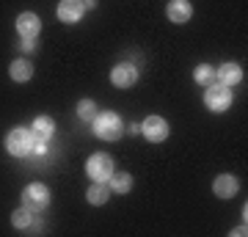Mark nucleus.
<instances>
[{
    "mask_svg": "<svg viewBox=\"0 0 248 237\" xmlns=\"http://www.w3.org/2000/svg\"><path fill=\"white\" fill-rule=\"evenodd\" d=\"M204 105H207V111H213V113H223V111H229V105H232V88L221 86V83L215 80L213 86H207Z\"/></svg>",
    "mask_w": 248,
    "mask_h": 237,
    "instance_id": "nucleus-4",
    "label": "nucleus"
},
{
    "mask_svg": "<svg viewBox=\"0 0 248 237\" xmlns=\"http://www.w3.org/2000/svg\"><path fill=\"white\" fill-rule=\"evenodd\" d=\"M124 132H133V135H138V132H141V124H130V127H124Z\"/></svg>",
    "mask_w": 248,
    "mask_h": 237,
    "instance_id": "nucleus-21",
    "label": "nucleus"
},
{
    "mask_svg": "<svg viewBox=\"0 0 248 237\" xmlns=\"http://www.w3.org/2000/svg\"><path fill=\"white\" fill-rule=\"evenodd\" d=\"M108 182H110L108 188H110L113 193H127V190L133 188V176H130V174H116V171H113V176H110Z\"/></svg>",
    "mask_w": 248,
    "mask_h": 237,
    "instance_id": "nucleus-18",
    "label": "nucleus"
},
{
    "mask_svg": "<svg viewBox=\"0 0 248 237\" xmlns=\"http://www.w3.org/2000/svg\"><path fill=\"white\" fill-rule=\"evenodd\" d=\"M22 204H25L28 210L33 212H42L50 207V188L42 182H31L25 185V190H22Z\"/></svg>",
    "mask_w": 248,
    "mask_h": 237,
    "instance_id": "nucleus-3",
    "label": "nucleus"
},
{
    "mask_svg": "<svg viewBox=\"0 0 248 237\" xmlns=\"http://www.w3.org/2000/svg\"><path fill=\"white\" fill-rule=\"evenodd\" d=\"M113 171H116L113 158H110V155H102V152L91 155L89 163H86V174H89L94 182H108V179L113 176Z\"/></svg>",
    "mask_w": 248,
    "mask_h": 237,
    "instance_id": "nucleus-5",
    "label": "nucleus"
},
{
    "mask_svg": "<svg viewBox=\"0 0 248 237\" xmlns=\"http://www.w3.org/2000/svg\"><path fill=\"white\" fill-rule=\"evenodd\" d=\"M17 31H19V39H36L39 31H42V19L36 17L33 11H22L17 17Z\"/></svg>",
    "mask_w": 248,
    "mask_h": 237,
    "instance_id": "nucleus-10",
    "label": "nucleus"
},
{
    "mask_svg": "<svg viewBox=\"0 0 248 237\" xmlns=\"http://www.w3.org/2000/svg\"><path fill=\"white\" fill-rule=\"evenodd\" d=\"M215 80H218L221 86H226V88L237 86L240 80H243V69H240V63H234V61L223 63L221 69H215Z\"/></svg>",
    "mask_w": 248,
    "mask_h": 237,
    "instance_id": "nucleus-12",
    "label": "nucleus"
},
{
    "mask_svg": "<svg viewBox=\"0 0 248 237\" xmlns=\"http://www.w3.org/2000/svg\"><path fill=\"white\" fill-rule=\"evenodd\" d=\"M9 75H11V80H17V83H28V80L33 78V63L25 61V58H17V61L9 66Z\"/></svg>",
    "mask_w": 248,
    "mask_h": 237,
    "instance_id": "nucleus-14",
    "label": "nucleus"
},
{
    "mask_svg": "<svg viewBox=\"0 0 248 237\" xmlns=\"http://www.w3.org/2000/svg\"><path fill=\"white\" fill-rule=\"evenodd\" d=\"M11 223H14V229H22V232H25V229L33 223V210H28L25 204H22L19 210L11 212Z\"/></svg>",
    "mask_w": 248,
    "mask_h": 237,
    "instance_id": "nucleus-17",
    "label": "nucleus"
},
{
    "mask_svg": "<svg viewBox=\"0 0 248 237\" xmlns=\"http://www.w3.org/2000/svg\"><path fill=\"white\" fill-rule=\"evenodd\" d=\"M83 11H86L83 0H61V3H58V9H55V14H58V19H61V22L75 25V22H80V19H83Z\"/></svg>",
    "mask_w": 248,
    "mask_h": 237,
    "instance_id": "nucleus-8",
    "label": "nucleus"
},
{
    "mask_svg": "<svg viewBox=\"0 0 248 237\" xmlns=\"http://www.w3.org/2000/svg\"><path fill=\"white\" fill-rule=\"evenodd\" d=\"M75 111H78L80 122H94V116H97V105H94V99H80Z\"/></svg>",
    "mask_w": 248,
    "mask_h": 237,
    "instance_id": "nucleus-19",
    "label": "nucleus"
},
{
    "mask_svg": "<svg viewBox=\"0 0 248 237\" xmlns=\"http://www.w3.org/2000/svg\"><path fill=\"white\" fill-rule=\"evenodd\" d=\"M240 190V182L234 174H218L213 179V193L218 199H232V196H237Z\"/></svg>",
    "mask_w": 248,
    "mask_h": 237,
    "instance_id": "nucleus-9",
    "label": "nucleus"
},
{
    "mask_svg": "<svg viewBox=\"0 0 248 237\" xmlns=\"http://www.w3.org/2000/svg\"><path fill=\"white\" fill-rule=\"evenodd\" d=\"M193 80L199 83V86H213L215 83V66H210V63H199L193 69Z\"/></svg>",
    "mask_w": 248,
    "mask_h": 237,
    "instance_id": "nucleus-16",
    "label": "nucleus"
},
{
    "mask_svg": "<svg viewBox=\"0 0 248 237\" xmlns=\"http://www.w3.org/2000/svg\"><path fill=\"white\" fill-rule=\"evenodd\" d=\"M166 14H169L171 22H177V25H185L187 19L193 17V6H190L187 0H169V6H166Z\"/></svg>",
    "mask_w": 248,
    "mask_h": 237,
    "instance_id": "nucleus-11",
    "label": "nucleus"
},
{
    "mask_svg": "<svg viewBox=\"0 0 248 237\" xmlns=\"http://www.w3.org/2000/svg\"><path fill=\"white\" fill-rule=\"evenodd\" d=\"M17 47L22 50V53H33V50H36V39H19Z\"/></svg>",
    "mask_w": 248,
    "mask_h": 237,
    "instance_id": "nucleus-20",
    "label": "nucleus"
},
{
    "mask_svg": "<svg viewBox=\"0 0 248 237\" xmlns=\"http://www.w3.org/2000/svg\"><path fill=\"white\" fill-rule=\"evenodd\" d=\"M110 83L116 88H133L138 83V66H133V63H116L110 69Z\"/></svg>",
    "mask_w": 248,
    "mask_h": 237,
    "instance_id": "nucleus-7",
    "label": "nucleus"
},
{
    "mask_svg": "<svg viewBox=\"0 0 248 237\" xmlns=\"http://www.w3.org/2000/svg\"><path fill=\"white\" fill-rule=\"evenodd\" d=\"M33 130H28V127H14V130L6 135V149L9 155L14 158H28V155H33Z\"/></svg>",
    "mask_w": 248,
    "mask_h": 237,
    "instance_id": "nucleus-2",
    "label": "nucleus"
},
{
    "mask_svg": "<svg viewBox=\"0 0 248 237\" xmlns=\"http://www.w3.org/2000/svg\"><path fill=\"white\" fill-rule=\"evenodd\" d=\"M86 199H89V204H94V207H102V204L110 199V188H108V182H94L86 190Z\"/></svg>",
    "mask_w": 248,
    "mask_h": 237,
    "instance_id": "nucleus-15",
    "label": "nucleus"
},
{
    "mask_svg": "<svg viewBox=\"0 0 248 237\" xmlns=\"http://www.w3.org/2000/svg\"><path fill=\"white\" fill-rule=\"evenodd\" d=\"M83 6H86V9H94V6H97V0H83Z\"/></svg>",
    "mask_w": 248,
    "mask_h": 237,
    "instance_id": "nucleus-23",
    "label": "nucleus"
},
{
    "mask_svg": "<svg viewBox=\"0 0 248 237\" xmlns=\"http://www.w3.org/2000/svg\"><path fill=\"white\" fill-rule=\"evenodd\" d=\"M31 130H33V135L39 141H47V143H50V138H53V132H55V122L50 116H36Z\"/></svg>",
    "mask_w": 248,
    "mask_h": 237,
    "instance_id": "nucleus-13",
    "label": "nucleus"
},
{
    "mask_svg": "<svg viewBox=\"0 0 248 237\" xmlns=\"http://www.w3.org/2000/svg\"><path fill=\"white\" fill-rule=\"evenodd\" d=\"M141 135L152 143H163L169 138V122L163 116H146L141 122Z\"/></svg>",
    "mask_w": 248,
    "mask_h": 237,
    "instance_id": "nucleus-6",
    "label": "nucleus"
},
{
    "mask_svg": "<svg viewBox=\"0 0 248 237\" xmlns=\"http://www.w3.org/2000/svg\"><path fill=\"white\" fill-rule=\"evenodd\" d=\"M232 235H234V237H240V235L246 237V223H243V226H237V229H232Z\"/></svg>",
    "mask_w": 248,
    "mask_h": 237,
    "instance_id": "nucleus-22",
    "label": "nucleus"
},
{
    "mask_svg": "<svg viewBox=\"0 0 248 237\" xmlns=\"http://www.w3.org/2000/svg\"><path fill=\"white\" fill-rule=\"evenodd\" d=\"M91 127H94V135L102 141H119L124 135V122L116 111H102V113H97L94 122H91Z\"/></svg>",
    "mask_w": 248,
    "mask_h": 237,
    "instance_id": "nucleus-1",
    "label": "nucleus"
}]
</instances>
